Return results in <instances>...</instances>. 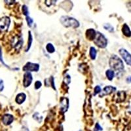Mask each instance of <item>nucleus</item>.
<instances>
[{
	"label": "nucleus",
	"mask_w": 131,
	"mask_h": 131,
	"mask_svg": "<svg viewBox=\"0 0 131 131\" xmlns=\"http://www.w3.org/2000/svg\"><path fill=\"white\" fill-rule=\"evenodd\" d=\"M70 81H71V78H70V76L69 75H67L64 78V83H66V84L68 85L70 83Z\"/></svg>",
	"instance_id": "obj_25"
},
{
	"label": "nucleus",
	"mask_w": 131,
	"mask_h": 131,
	"mask_svg": "<svg viewBox=\"0 0 131 131\" xmlns=\"http://www.w3.org/2000/svg\"><path fill=\"white\" fill-rule=\"evenodd\" d=\"M94 42L100 48H105L107 45V39L104 35L100 32H97L96 37L94 40Z\"/></svg>",
	"instance_id": "obj_3"
},
{
	"label": "nucleus",
	"mask_w": 131,
	"mask_h": 131,
	"mask_svg": "<svg viewBox=\"0 0 131 131\" xmlns=\"http://www.w3.org/2000/svg\"><path fill=\"white\" fill-rule=\"evenodd\" d=\"M33 78L31 75V73L30 72H26L24 75V78H23V85L24 87H28L31 84L32 82Z\"/></svg>",
	"instance_id": "obj_8"
},
{
	"label": "nucleus",
	"mask_w": 131,
	"mask_h": 131,
	"mask_svg": "<svg viewBox=\"0 0 131 131\" xmlns=\"http://www.w3.org/2000/svg\"><path fill=\"white\" fill-rule=\"evenodd\" d=\"M46 49L47 52L49 53H53L55 51V49H54L52 43H48L46 46Z\"/></svg>",
	"instance_id": "obj_19"
},
{
	"label": "nucleus",
	"mask_w": 131,
	"mask_h": 131,
	"mask_svg": "<svg viewBox=\"0 0 131 131\" xmlns=\"http://www.w3.org/2000/svg\"><path fill=\"white\" fill-rule=\"evenodd\" d=\"M23 13L26 16H28L29 11H28V8L26 5H23Z\"/></svg>",
	"instance_id": "obj_21"
},
{
	"label": "nucleus",
	"mask_w": 131,
	"mask_h": 131,
	"mask_svg": "<svg viewBox=\"0 0 131 131\" xmlns=\"http://www.w3.org/2000/svg\"><path fill=\"white\" fill-rule=\"evenodd\" d=\"M116 91V88L113 86H106L103 89L102 93L100 94V96H104L105 95H108V94H112V92Z\"/></svg>",
	"instance_id": "obj_10"
},
{
	"label": "nucleus",
	"mask_w": 131,
	"mask_h": 131,
	"mask_svg": "<svg viewBox=\"0 0 131 131\" xmlns=\"http://www.w3.org/2000/svg\"><path fill=\"white\" fill-rule=\"evenodd\" d=\"M23 71L26 72H38L39 70V65L36 63L27 62L23 68Z\"/></svg>",
	"instance_id": "obj_4"
},
{
	"label": "nucleus",
	"mask_w": 131,
	"mask_h": 131,
	"mask_svg": "<svg viewBox=\"0 0 131 131\" xmlns=\"http://www.w3.org/2000/svg\"><path fill=\"white\" fill-rule=\"evenodd\" d=\"M120 55L122 57L125 62L128 64V66H131V54L128 51L125 49H121L119 51Z\"/></svg>",
	"instance_id": "obj_7"
},
{
	"label": "nucleus",
	"mask_w": 131,
	"mask_h": 131,
	"mask_svg": "<svg viewBox=\"0 0 131 131\" xmlns=\"http://www.w3.org/2000/svg\"><path fill=\"white\" fill-rule=\"evenodd\" d=\"M102 130V128L100 127V125H99V123H96L95 125V127H94V131H100Z\"/></svg>",
	"instance_id": "obj_27"
},
{
	"label": "nucleus",
	"mask_w": 131,
	"mask_h": 131,
	"mask_svg": "<svg viewBox=\"0 0 131 131\" xmlns=\"http://www.w3.org/2000/svg\"><path fill=\"white\" fill-rule=\"evenodd\" d=\"M32 41H33V37H32V35H31V31H29L28 32V45H27V47L26 49V51H28L29 49H30L31 45V43H32Z\"/></svg>",
	"instance_id": "obj_17"
},
{
	"label": "nucleus",
	"mask_w": 131,
	"mask_h": 131,
	"mask_svg": "<svg viewBox=\"0 0 131 131\" xmlns=\"http://www.w3.org/2000/svg\"><path fill=\"white\" fill-rule=\"evenodd\" d=\"M128 113H130V114H131V106H130V107H129V108H128Z\"/></svg>",
	"instance_id": "obj_32"
},
{
	"label": "nucleus",
	"mask_w": 131,
	"mask_h": 131,
	"mask_svg": "<svg viewBox=\"0 0 131 131\" xmlns=\"http://www.w3.org/2000/svg\"><path fill=\"white\" fill-rule=\"evenodd\" d=\"M117 102H122L125 101V98H126V94H125V91H119L117 92Z\"/></svg>",
	"instance_id": "obj_15"
},
{
	"label": "nucleus",
	"mask_w": 131,
	"mask_h": 131,
	"mask_svg": "<svg viewBox=\"0 0 131 131\" xmlns=\"http://www.w3.org/2000/svg\"><path fill=\"white\" fill-rule=\"evenodd\" d=\"M14 121L13 115L10 114H5L2 117V122L5 125H9Z\"/></svg>",
	"instance_id": "obj_11"
},
{
	"label": "nucleus",
	"mask_w": 131,
	"mask_h": 131,
	"mask_svg": "<svg viewBox=\"0 0 131 131\" xmlns=\"http://www.w3.org/2000/svg\"><path fill=\"white\" fill-rule=\"evenodd\" d=\"M60 23L66 28H77L79 26V23L74 18L70 17L68 16H62L60 18Z\"/></svg>",
	"instance_id": "obj_2"
},
{
	"label": "nucleus",
	"mask_w": 131,
	"mask_h": 131,
	"mask_svg": "<svg viewBox=\"0 0 131 131\" xmlns=\"http://www.w3.org/2000/svg\"><path fill=\"white\" fill-rule=\"evenodd\" d=\"M104 29H106V30H108V31H110V32H113V31H114V30H113V27L110 24H105L104 25Z\"/></svg>",
	"instance_id": "obj_20"
},
{
	"label": "nucleus",
	"mask_w": 131,
	"mask_h": 131,
	"mask_svg": "<svg viewBox=\"0 0 131 131\" xmlns=\"http://www.w3.org/2000/svg\"><path fill=\"white\" fill-rule=\"evenodd\" d=\"M110 66L112 69L115 71H119L121 72L124 70V64L122 60L117 57L115 54H113L110 58V62H109Z\"/></svg>",
	"instance_id": "obj_1"
},
{
	"label": "nucleus",
	"mask_w": 131,
	"mask_h": 131,
	"mask_svg": "<svg viewBox=\"0 0 131 131\" xmlns=\"http://www.w3.org/2000/svg\"><path fill=\"white\" fill-rule=\"evenodd\" d=\"M13 47L16 49V50H19L23 45V39L21 36H16L13 38L11 42Z\"/></svg>",
	"instance_id": "obj_6"
},
{
	"label": "nucleus",
	"mask_w": 131,
	"mask_h": 131,
	"mask_svg": "<svg viewBox=\"0 0 131 131\" xmlns=\"http://www.w3.org/2000/svg\"><path fill=\"white\" fill-rule=\"evenodd\" d=\"M41 82L39 81H36V83H35V89H39L41 86Z\"/></svg>",
	"instance_id": "obj_26"
},
{
	"label": "nucleus",
	"mask_w": 131,
	"mask_h": 131,
	"mask_svg": "<svg viewBox=\"0 0 131 131\" xmlns=\"http://www.w3.org/2000/svg\"><path fill=\"white\" fill-rule=\"evenodd\" d=\"M122 32L126 37H130L131 36V31L130 30V28L127 24H124L122 28Z\"/></svg>",
	"instance_id": "obj_14"
},
{
	"label": "nucleus",
	"mask_w": 131,
	"mask_h": 131,
	"mask_svg": "<svg viewBox=\"0 0 131 131\" xmlns=\"http://www.w3.org/2000/svg\"><path fill=\"white\" fill-rule=\"evenodd\" d=\"M128 9H129V10L131 12V3L130 2H129V3H128Z\"/></svg>",
	"instance_id": "obj_31"
},
{
	"label": "nucleus",
	"mask_w": 131,
	"mask_h": 131,
	"mask_svg": "<svg viewBox=\"0 0 131 131\" xmlns=\"http://www.w3.org/2000/svg\"><path fill=\"white\" fill-rule=\"evenodd\" d=\"M106 75L107 79H108L110 81H112L113 80V79L114 78L115 72L114 71H113V70H108L106 72Z\"/></svg>",
	"instance_id": "obj_16"
},
{
	"label": "nucleus",
	"mask_w": 131,
	"mask_h": 131,
	"mask_svg": "<svg viewBox=\"0 0 131 131\" xmlns=\"http://www.w3.org/2000/svg\"><path fill=\"white\" fill-rule=\"evenodd\" d=\"M39 115V113H36L34 115H33V117H34V119H36L37 122L41 123V121H42V119H39V117H38Z\"/></svg>",
	"instance_id": "obj_24"
},
{
	"label": "nucleus",
	"mask_w": 131,
	"mask_h": 131,
	"mask_svg": "<svg viewBox=\"0 0 131 131\" xmlns=\"http://www.w3.org/2000/svg\"><path fill=\"white\" fill-rule=\"evenodd\" d=\"M60 110L62 112H66L69 107V100L67 98H62L60 101Z\"/></svg>",
	"instance_id": "obj_9"
},
{
	"label": "nucleus",
	"mask_w": 131,
	"mask_h": 131,
	"mask_svg": "<svg viewBox=\"0 0 131 131\" xmlns=\"http://www.w3.org/2000/svg\"><path fill=\"white\" fill-rule=\"evenodd\" d=\"M26 21H27V23H28V26L31 27L32 26L33 23H34V20H33L32 18H31L29 16H26Z\"/></svg>",
	"instance_id": "obj_22"
},
{
	"label": "nucleus",
	"mask_w": 131,
	"mask_h": 131,
	"mask_svg": "<svg viewBox=\"0 0 131 131\" xmlns=\"http://www.w3.org/2000/svg\"><path fill=\"white\" fill-rule=\"evenodd\" d=\"M96 34L97 33L94 29L90 28L86 31V37L90 41L94 40L96 37Z\"/></svg>",
	"instance_id": "obj_12"
},
{
	"label": "nucleus",
	"mask_w": 131,
	"mask_h": 131,
	"mask_svg": "<svg viewBox=\"0 0 131 131\" xmlns=\"http://www.w3.org/2000/svg\"><path fill=\"white\" fill-rule=\"evenodd\" d=\"M4 89V85H3V81L0 79V92L3 91Z\"/></svg>",
	"instance_id": "obj_29"
},
{
	"label": "nucleus",
	"mask_w": 131,
	"mask_h": 131,
	"mask_svg": "<svg viewBox=\"0 0 131 131\" xmlns=\"http://www.w3.org/2000/svg\"><path fill=\"white\" fill-rule=\"evenodd\" d=\"M96 53L97 51L96 50V49L93 47H91L90 49V57H91V58L92 60H94L96 58Z\"/></svg>",
	"instance_id": "obj_18"
},
{
	"label": "nucleus",
	"mask_w": 131,
	"mask_h": 131,
	"mask_svg": "<svg viewBox=\"0 0 131 131\" xmlns=\"http://www.w3.org/2000/svg\"><path fill=\"white\" fill-rule=\"evenodd\" d=\"M101 91H102L101 87H100V86H98H98H96L95 88H94V95H96L97 94H99V93H100Z\"/></svg>",
	"instance_id": "obj_23"
},
{
	"label": "nucleus",
	"mask_w": 131,
	"mask_h": 131,
	"mask_svg": "<svg viewBox=\"0 0 131 131\" xmlns=\"http://www.w3.org/2000/svg\"><path fill=\"white\" fill-rule=\"evenodd\" d=\"M10 24V19L8 16H3L0 18V30L5 31L9 29Z\"/></svg>",
	"instance_id": "obj_5"
},
{
	"label": "nucleus",
	"mask_w": 131,
	"mask_h": 131,
	"mask_svg": "<svg viewBox=\"0 0 131 131\" xmlns=\"http://www.w3.org/2000/svg\"><path fill=\"white\" fill-rule=\"evenodd\" d=\"M26 98V94H24L23 92H21V93H19L18 94H17V96H16V98H15V101L18 104H23L25 101Z\"/></svg>",
	"instance_id": "obj_13"
},
{
	"label": "nucleus",
	"mask_w": 131,
	"mask_h": 131,
	"mask_svg": "<svg viewBox=\"0 0 131 131\" xmlns=\"http://www.w3.org/2000/svg\"><path fill=\"white\" fill-rule=\"evenodd\" d=\"M126 80H127V83H131V76H128Z\"/></svg>",
	"instance_id": "obj_30"
},
{
	"label": "nucleus",
	"mask_w": 131,
	"mask_h": 131,
	"mask_svg": "<svg viewBox=\"0 0 131 131\" xmlns=\"http://www.w3.org/2000/svg\"><path fill=\"white\" fill-rule=\"evenodd\" d=\"M0 62H2L3 64H4L5 66H7H7L5 64V62H3V57H2V47H1V46H0Z\"/></svg>",
	"instance_id": "obj_28"
}]
</instances>
